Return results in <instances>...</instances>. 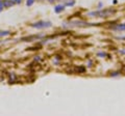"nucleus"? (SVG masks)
Returning <instances> with one entry per match:
<instances>
[{
	"instance_id": "nucleus-2",
	"label": "nucleus",
	"mask_w": 125,
	"mask_h": 116,
	"mask_svg": "<svg viewBox=\"0 0 125 116\" xmlns=\"http://www.w3.org/2000/svg\"><path fill=\"white\" fill-rule=\"evenodd\" d=\"M114 13V10H109V9H105V10H100V11H93L90 13L89 16L90 17H109L111 15Z\"/></svg>"
},
{
	"instance_id": "nucleus-7",
	"label": "nucleus",
	"mask_w": 125,
	"mask_h": 116,
	"mask_svg": "<svg viewBox=\"0 0 125 116\" xmlns=\"http://www.w3.org/2000/svg\"><path fill=\"white\" fill-rule=\"evenodd\" d=\"M34 3V0H26V5L27 6H31Z\"/></svg>"
},
{
	"instance_id": "nucleus-4",
	"label": "nucleus",
	"mask_w": 125,
	"mask_h": 116,
	"mask_svg": "<svg viewBox=\"0 0 125 116\" xmlns=\"http://www.w3.org/2000/svg\"><path fill=\"white\" fill-rule=\"evenodd\" d=\"M114 30H118V31H124L125 30V23L124 24H117L116 26L112 27Z\"/></svg>"
},
{
	"instance_id": "nucleus-8",
	"label": "nucleus",
	"mask_w": 125,
	"mask_h": 116,
	"mask_svg": "<svg viewBox=\"0 0 125 116\" xmlns=\"http://www.w3.org/2000/svg\"><path fill=\"white\" fill-rule=\"evenodd\" d=\"M4 8V4H3V0H0V13Z\"/></svg>"
},
{
	"instance_id": "nucleus-3",
	"label": "nucleus",
	"mask_w": 125,
	"mask_h": 116,
	"mask_svg": "<svg viewBox=\"0 0 125 116\" xmlns=\"http://www.w3.org/2000/svg\"><path fill=\"white\" fill-rule=\"evenodd\" d=\"M65 9V5H62V4H57L54 6V13H56V14H61L62 11H64Z\"/></svg>"
},
{
	"instance_id": "nucleus-9",
	"label": "nucleus",
	"mask_w": 125,
	"mask_h": 116,
	"mask_svg": "<svg viewBox=\"0 0 125 116\" xmlns=\"http://www.w3.org/2000/svg\"><path fill=\"white\" fill-rule=\"evenodd\" d=\"M119 38H120V40H125V36H120Z\"/></svg>"
},
{
	"instance_id": "nucleus-1",
	"label": "nucleus",
	"mask_w": 125,
	"mask_h": 116,
	"mask_svg": "<svg viewBox=\"0 0 125 116\" xmlns=\"http://www.w3.org/2000/svg\"><path fill=\"white\" fill-rule=\"evenodd\" d=\"M51 26V22L48 21H38L36 23H31L30 27L36 29H44V28H48V27Z\"/></svg>"
},
{
	"instance_id": "nucleus-6",
	"label": "nucleus",
	"mask_w": 125,
	"mask_h": 116,
	"mask_svg": "<svg viewBox=\"0 0 125 116\" xmlns=\"http://www.w3.org/2000/svg\"><path fill=\"white\" fill-rule=\"evenodd\" d=\"M10 32L9 31V30H0V37L10 35Z\"/></svg>"
},
{
	"instance_id": "nucleus-5",
	"label": "nucleus",
	"mask_w": 125,
	"mask_h": 116,
	"mask_svg": "<svg viewBox=\"0 0 125 116\" xmlns=\"http://www.w3.org/2000/svg\"><path fill=\"white\" fill-rule=\"evenodd\" d=\"M3 4H4V7H10V6H13L15 3L13 1H10V0H3Z\"/></svg>"
}]
</instances>
